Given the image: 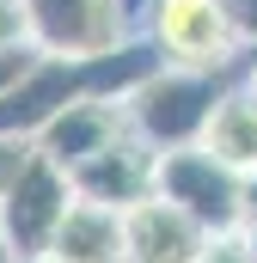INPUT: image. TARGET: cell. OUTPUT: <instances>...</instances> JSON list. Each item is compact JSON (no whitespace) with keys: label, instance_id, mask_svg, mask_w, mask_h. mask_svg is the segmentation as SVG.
I'll use <instances>...</instances> for the list:
<instances>
[{"label":"cell","instance_id":"1","mask_svg":"<svg viewBox=\"0 0 257 263\" xmlns=\"http://www.w3.org/2000/svg\"><path fill=\"white\" fill-rule=\"evenodd\" d=\"M233 73H202V67H153L135 92L123 98V117L128 129L141 135L153 153H178V147H196L221 92H227Z\"/></svg>","mask_w":257,"mask_h":263},{"label":"cell","instance_id":"2","mask_svg":"<svg viewBox=\"0 0 257 263\" xmlns=\"http://www.w3.org/2000/svg\"><path fill=\"white\" fill-rule=\"evenodd\" d=\"M147 43L166 67H202V73H239L245 55L227 0H147Z\"/></svg>","mask_w":257,"mask_h":263},{"label":"cell","instance_id":"3","mask_svg":"<svg viewBox=\"0 0 257 263\" xmlns=\"http://www.w3.org/2000/svg\"><path fill=\"white\" fill-rule=\"evenodd\" d=\"M67 208H74V178H67L49 153L25 147L19 172L0 190V233H6L12 257H43Z\"/></svg>","mask_w":257,"mask_h":263},{"label":"cell","instance_id":"4","mask_svg":"<svg viewBox=\"0 0 257 263\" xmlns=\"http://www.w3.org/2000/svg\"><path fill=\"white\" fill-rule=\"evenodd\" d=\"M153 196H166L172 208H184L208 239H221V233H239L245 178H239L233 165H221L214 153H202V147H178V153H159Z\"/></svg>","mask_w":257,"mask_h":263},{"label":"cell","instance_id":"5","mask_svg":"<svg viewBox=\"0 0 257 263\" xmlns=\"http://www.w3.org/2000/svg\"><path fill=\"white\" fill-rule=\"evenodd\" d=\"M19 18L37 55H104L128 37L123 0H19Z\"/></svg>","mask_w":257,"mask_h":263},{"label":"cell","instance_id":"6","mask_svg":"<svg viewBox=\"0 0 257 263\" xmlns=\"http://www.w3.org/2000/svg\"><path fill=\"white\" fill-rule=\"evenodd\" d=\"M67 178H74V196H80V202H104V208L128 214L135 202H147V196H153V178H159V153H153L141 135L128 129L123 141H111L104 153L80 159Z\"/></svg>","mask_w":257,"mask_h":263},{"label":"cell","instance_id":"7","mask_svg":"<svg viewBox=\"0 0 257 263\" xmlns=\"http://www.w3.org/2000/svg\"><path fill=\"white\" fill-rule=\"evenodd\" d=\"M208 251V233L166 196H147L123 214V263H196Z\"/></svg>","mask_w":257,"mask_h":263},{"label":"cell","instance_id":"8","mask_svg":"<svg viewBox=\"0 0 257 263\" xmlns=\"http://www.w3.org/2000/svg\"><path fill=\"white\" fill-rule=\"evenodd\" d=\"M123 135H128L123 98H86V104H67V110L37 135L31 147H37V153H49L62 172H74L80 159L104 153V147H111V141H123Z\"/></svg>","mask_w":257,"mask_h":263},{"label":"cell","instance_id":"9","mask_svg":"<svg viewBox=\"0 0 257 263\" xmlns=\"http://www.w3.org/2000/svg\"><path fill=\"white\" fill-rule=\"evenodd\" d=\"M196 147L214 153L221 165H233L239 178L257 172V80H251V67L227 80V92H221V104H214V117H208Z\"/></svg>","mask_w":257,"mask_h":263},{"label":"cell","instance_id":"10","mask_svg":"<svg viewBox=\"0 0 257 263\" xmlns=\"http://www.w3.org/2000/svg\"><path fill=\"white\" fill-rule=\"evenodd\" d=\"M43 257H56V263H123V214L104 208V202L74 196V208L62 214V227H56Z\"/></svg>","mask_w":257,"mask_h":263},{"label":"cell","instance_id":"11","mask_svg":"<svg viewBox=\"0 0 257 263\" xmlns=\"http://www.w3.org/2000/svg\"><path fill=\"white\" fill-rule=\"evenodd\" d=\"M196 263H257V245L245 233H221V239H208V251Z\"/></svg>","mask_w":257,"mask_h":263},{"label":"cell","instance_id":"12","mask_svg":"<svg viewBox=\"0 0 257 263\" xmlns=\"http://www.w3.org/2000/svg\"><path fill=\"white\" fill-rule=\"evenodd\" d=\"M6 49H31L25 43V18H19V0H0V55Z\"/></svg>","mask_w":257,"mask_h":263},{"label":"cell","instance_id":"13","mask_svg":"<svg viewBox=\"0 0 257 263\" xmlns=\"http://www.w3.org/2000/svg\"><path fill=\"white\" fill-rule=\"evenodd\" d=\"M227 18H233L239 43H245V49H257V0H227Z\"/></svg>","mask_w":257,"mask_h":263},{"label":"cell","instance_id":"14","mask_svg":"<svg viewBox=\"0 0 257 263\" xmlns=\"http://www.w3.org/2000/svg\"><path fill=\"white\" fill-rule=\"evenodd\" d=\"M239 233L257 239V172H245V196H239Z\"/></svg>","mask_w":257,"mask_h":263},{"label":"cell","instance_id":"15","mask_svg":"<svg viewBox=\"0 0 257 263\" xmlns=\"http://www.w3.org/2000/svg\"><path fill=\"white\" fill-rule=\"evenodd\" d=\"M25 147H31V141H0V190H6V178L19 172V159H25Z\"/></svg>","mask_w":257,"mask_h":263},{"label":"cell","instance_id":"16","mask_svg":"<svg viewBox=\"0 0 257 263\" xmlns=\"http://www.w3.org/2000/svg\"><path fill=\"white\" fill-rule=\"evenodd\" d=\"M25 62H31V49H6V55H0V92H6V86L25 73Z\"/></svg>","mask_w":257,"mask_h":263},{"label":"cell","instance_id":"17","mask_svg":"<svg viewBox=\"0 0 257 263\" xmlns=\"http://www.w3.org/2000/svg\"><path fill=\"white\" fill-rule=\"evenodd\" d=\"M0 263H19V257H12V245H6V233H0Z\"/></svg>","mask_w":257,"mask_h":263},{"label":"cell","instance_id":"18","mask_svg":"<svg viewBox=\"0 0 257 263\" xmlns=\"http://www.w3.org/2000/svg\"><path fill=\"white\" fill-rule=\"evenodd\" d=\"M19 263H56V257H19Z\"/></svg>","mask_w":257,"mask_h":263},{"label":"cell","instance_id":"19","mask_svg":"<svg viewBox=\"0 0 257 263\" xmlns=\"http://www.w3.org/2000/svg\"><path fill=\"white\" fill-rule=\"evenodd\" d=\"M251 80H257V55H251Z\"/></svg>","mask_w":257,"mask_h":263},{"label":"cell","instance_id":"20","mask_svg":"<svg viewBox=\"0 0 257 263\" xmlns=\"http://www.w3.org/2000/svg\"><path fill=\"white\" fill-rule=\"evenodd\" d=\"M251 245H257V239H251Z\"/></svg>","mask_w":257,"mask_h":263}]
</instances>
